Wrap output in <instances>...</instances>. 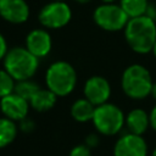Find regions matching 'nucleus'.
<instances>
[{
	"label": "nucleus",
	"instance_id": "obj_20",
	"mask_svg": "<svg viewBox=\"0 0 156 156\" xmlns=\"http://www.w3.org/2000/svg\"><path fill=\"white\" fill-rule=\"evenodd\" d=\"M69 156H91V151H90V147L87 146L85 144L83 145H77L74 146L71 152H69Z\"/></svg>",
	"mask_w": 156,
	"mask_h": 156
},
{
	"label": "nucleus",
	"instance_id": "obj_4",
	"mask_svg": "<svg viewBox=\"0 0 156 156\" xmlns=\"http://www.w3.org/2000/svg\"><path fill=\"white\" fill-rule=\"evenodd\" d=\"M122 88L132 99H144L151 94L152 80L149 71L141 65H132L122 76Z\"/></svg>",
	"mask_w": 156,
	"mask_h": 156
},
{
	"label": "nucleus",
	"instance_id": "obj_2",
	"mask_svg": "<svg viewBox=\"0 0 156 156\" xmlns=\"http://www.w3.org/2000/svg\"><path fill=\"white\" fill-rule=\"evenodd\" d=\"M38 65V57L27 48H13L7 51L4 58L5 71L17 82L29 79L35 73Z\"/></svg>",
	"mask_w": 156,
	"mask_h": 156
},
{
	"label": "nucleus",
	"instance_id": "obj_15",
	"mask_svg": "<svg viewBox=\"0 0 156 156\" xmlns=\"http://www.w3.org/2000/svg\"><path fill=\"white\" fill-rule=\"evenodd\" d=\"M94 111L95 105H93L88 99H79L74 101L71 107V115L78 122H88L93 119Z\"/></svg>",
	"mask_w": 156,
	"mask_h": 156
},
{
	"label": "nucleus",
	"instance_id": "obj_28",
	"mask_svg": "<svg viewBox=\"0 0 156 156\" xmlns=\"http://www.w3.org/2000/svg\"><path fill=\"white\" fill-rule=\"evenodd\" d=\"M104 1H105V2H113L115 0H104Z\"/></svg>",
	"mask_w": 156,
	"mask_h": 156
},
{
	"label": "nucleus",
	"instance_id": "obj_29",
	"mask_svg": "<svg viewBox=\"0 0 156 156\" xmlns=\"http://www.w3.org/2000/svg\"><path fill=\"white\" fill-rule=\"evenodd\" d=\"M55 1H62V0H55Z\"/></svg>",
	"mask_w": 156,
	"mask_h": 156
},
{
	"label": "nucleus",
	"instance_id": "obj_6",
	"mask_svg": "<svg viewBox=\"0 0 156 156\" xmlns=\"http://www.w3.org/2000/svg\"><path fill=\"white\" fill-rule=\"evenodd\" d=\"M95 23L105 30H119L126 28L129 17L123 11L121 5H115L112 2H105L96 7L94 12Z\"/></svg>",
	"mask_w": 156,
	"mask_h": 156
},
{
	"label": "nucleus",
	"instance_id": "obj_23",
	"mask_svg": "<svg viewBox=\"0 0 156 156\" xmlns=\"http://www.w3.org/2000/svg\"><path fill=\"white\" fill-rule=\"evenodd\" d=\"M149 119H150V126L156 130V105L151 110V112L149 115Z\"/></svg>",
	"mask_w": 156,
	"mask_h": 156
},
{
	"label": "nucleus",
	"instance_id": "obj_22",
	"mask_svg": "<svg viewBox=\"0 0 156 156\" xmlns=\"http://www.w3.org/2000/svg\"><path fill=\"white\" fill-rule=\"evenodd\" d=\"M7 54V45H6V40L5 38L0 34V60L5 57V55Z\"/></svg>",
	"mask_w": 156,
	"mask_h": 156
},
{
	"label": "nucleus",
	"instance_id": "obj_14",
	"mask_svg": "<svg viewBox=\"0 0 156 156\" xmlns=\"http://www.w3.org/2000/svg\"><path fill=\"white\" fill-rule=\"evenodd\" d=\"M55 102H56V95L50 89H39L29 99V105L39 112L50 110L55 105Z\"/></svg>",
	"mask_w": 156,
	"mask_h": 156
},
{
	"label": "nucleus",
	"instance_id": "obj_21",
	"mask_svg": "<svg viewBox=\"0 0 156 156\" xmlns=\"http://www.w3.org/2000/svg\"><path fill=\"white\" fill-rule=\"evenodd\" d=\"M99 144V138L95 135V134H90L87 136L85 139V145L89 146V147H95L96 145Z\"/></svg>",
	"mask_w": 156,
	"mask_h": 156
},
{
	"label": "nucleus",
	"instance_id": "obj_25",
	"mask_svg": "<svg viewBox=\"0 0 156 156\" xmlns=\"http://www.w3.org/2000/svg\"><path fill=\"white\" fill-rule=\"evenodd\" d=\"M77 2H80V4H85V2H89L90 0H76Z\"/></svg>",
	"mask_w": 156,
	"mask_h": 156
},
{
	"label": "nucleus",
	"instance_id": "obj_7",
	"mask_svg": "<svg viewBox=\"0 0 156 156\" xmlns=\"http://www.w3.org/2000/svg\"><path fill=\"white\" fill-rule=\"evenodd\" d=\"M71 9L63 1H52L39 12V21L46 28H61L71 20Z\"/></svg>",
	"mask_w": 156,
	"mask_h": 156
},
{
	"label": "nucleus",
	"instance_id": "obj_13",
	"mask_svg": "<svg viewBox=\"0 0 156 156\" xmlns=\"http://www.w3.org/2000/svg\"><path fill=\"white\" fill-rule=\"evenodd\" d=\"M126 124L129 129V133L141 135L150 126L149 115L141 108L132 110L126 117Z\"/></svg>",
	"mask_w": 156,
	"mask_h": 156
},
{
	"label": "nucleus",
	"instance_id": "obj_10",
	"mask_svg": "<svg viewBox=\"0 0 156 156\" xmlns=\"http://www.w3.org/2000/svg\"><path fill=\"white\" fill-rule=\"evenodd\" d=\"M111 94V88L108 82L102 77H91L85 82L84 95L93 105L99 106L105 104Z\"/></svg>",
	"mask_w": 156,
	"mask_h": 156
},
{
	"label": "nucleus",
	"instance_id": "obj_16",
	"mask_svg": "<svg viewBox=\"0 0 156 156\" xmlns=\"http://www.w3.org/2000/svg\"><path fill=\"white\" fill-rule=\"evenodd\" d=\"M17 135V127L15 121L4 117L0 118V147H5L11 144Z\"/></svg>",
	"mask_w": 156,
	"mask_h": 156
},
{
	"label": "nucleus",
	"instance_id": "obj_17",
	"mask_svg": "<svg viewBox=\"0 0 156 156\" xmlns=\"http://www.w3.org/2000/svg\"><path fill=\"white\" fill-rule=\"evenodd\" d=\"M147 6V0H121V7L129 18L145 15Z\"/></svg>",
	"mask_w": 156,
	"mask_h": 156
},
{
	"label": "nucleus",
	"instance_id": "obj_12",
	"mask_svg": "<svg viewBox=\"0 0 156 156\" xmlns=\"http://www.w3.org/2000/svg\"><path fill=\"white\" fill-rule=\"evenodd\" d=\"M26 48L38 58L46 56L51 50L50 34L44 29H34L27 35Z\"/></svg>",
	"mask_w": 156,
	"mask_h": 156
},
{
	"label": "nucleus",
	"instance_id": "obj_11",
	"mask_svg": "<svg viewBox=\"0 0 156 156\" xmlns=\"http://www.w3.org/2000/svg\"><path fill=\"white\" fill-rule=\"evenodd\" d=\"M0 15L11 23H23L29 16V7L24 0H0Z\"/></svg>",
	"mask_w": 156,
	"mask_h": 156
},
{
	"label": "nucleus",
	"instance_id": "obj_1",
	"mask_svg": "<svg viewBox=\"0 0 156 156\" xmlns=\"http://www.w3.org/2000/svg\"><path fill=\"white\" fill-rule=\"evenodd\" d=\"M126 39L129 46L139 54L150 52L156 41L155 20L146 15L129 18L126 26Z\"/></svg>",
	"mask_w": 156,
	"mask_h": 156
},
{
	"label": "nucleus",
	"instance_id": "obj_3",
	"mask_svg": "<svg viewBox=\"0 0 156 156\" xmlns=\"http://www.w3.org/2000/svg\"><path fill=\"white\" fill-rule=\"evenodd\" d=\"M74 68L65 61L54 62L46 71V85L56 96L68 95L76 87Z\"/></svg>",
	"mask_w": 156,
	"mask_h": 156
},
{
	"label": "nucleus",
	"instance_id": "obj_26",
	"mask_svg": "<svg viewBox=\"0 0 156 156\" xmlns=\"http://www.w3.org/2000/svg\"><path fill=\"white\" fill-rule=\"evenodd\" d=\"M152 51H154V55L156 56V41H155V44H154V48H152Z\"/></svg>",
	"mask_w": 156,
	"mask_h": 156
},
{
	"label": "nucleus",
	"instance_id": "obj_19",
	"mask_svg": "<svg viewBox=\"0 0 156 156\" xmlns=\"http://www.w3.org/2000/svg\"><path fill=\"white\" fill-rule=\"evenodd\" d=\"M13 89L15 79L5 69H0V99L13 93Z\"/></svg>",
	"mask_w": 156,
	"mask_h": 156
},
{
	"label": "nucleus",
	"instance_id": "obj_5",
	"mask_svg": "<svg viewBox=\"0 0 156 156\" xmlns=\"http://www.w3.org/2000/svg\"><path fill=\"white\" fill-rule=\"evenodd\" d=\"M93 123L98 132L104 135H113L117 134L123 124L126 123L124 115L119 107L113 104H102L95 106Z\"/></svg>",
	"mask_w": 156,
	"mask_h": 156
},
{
	"label": "nucleus",
	"instance_id": "obj_18",
	"mask_svg": "<svg viewBox=\"0 0 156 156\" xmlns=\"http://www.w3.org/2000/svg\"><path fill=\"white\" fill-rule=\"evenodd\" d=\"M40 88L38 87V84H35L34 82H30L29 79H26V80H18L17 84L15 85V89H13V93H16L17 95L22 96L23 99L28 100L29 102V99L39 90Z\"/></svg>",
	"mask_w": 156,
	"mask_h": 156
},
{
	"label": "nucleus",
	"instance_id": "obj_9",
	"mask_svg": "<svg viewBox=\"0 0 156 156\" xmlns=\"http://www.w3.org/2000/svg\"><path fill=\"white\" fill-rule=\"evenodd\" d=\"M0 108L5 117L12 121H22L26 118L29 108L28 100L17 95L16 93H11L0 100Z\"/></svg>",
	"mask_w": 156,
	"mask_h": 156
},
{
	"label": "nucleus",
	"instance_id": "obj_24",
	"mask_svg": "<svg viewBox=\"0 0 156 156\" xmlns=\"http://www.w3.org/2000/svg\"><path fill=\"white\" fill-rule=\"evenodd\" d=\"M151 95L154 96V99L156 100V83L152 84V89H151Z\"/></svg>",
	"mask_w": 156,
	"mask_h": 156
},
{
	"label": "nucleus",
	"instance_id": "obj_8",
	"mask_svg": "<svg viewBox=\"0 0 156 156\" xmlns=\"http://www.w3.org/2000/svg\"><path fill=\"white\" fill-rule=\"evenodd\" d=\"M147 145L141 135L127 133L122 135L115 144V156H146Z\"/></svg>",
	"mask_w": 156,
	"mask_h": 156
},
{
	"label": "nucleus",
	"instance_id": "obj_27",
	"mask_svg": "<svg viewBox=\"0 0 156 156\" xmlns=\"http://www.w3.org/2000/svg\"><path fill=\"white\" fill-rule=\"evenodd\" d=\"M152 156H156V149H154V151H152Z\"/></svg>",
	"mask_w": 156,
	"mask_h": 156
}]
</instances>
